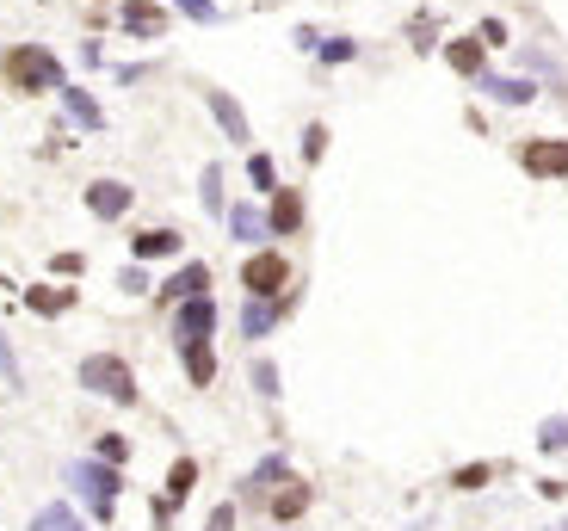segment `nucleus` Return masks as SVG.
<instances>
[{
    "label": "nucleus",
    "mask_w": 568,
    "mask_h": 531,
    "mask_svg": "<svg viewBox=\"0 0 568 531\" xmlns=\"http://www.w3.org/2000/svg\"><path fill=\"white\" fill-rule=\"evenodd\" d=\"M0 68H7V81H13L19 93H50V87H62V62H56V50H44V44L7 50V56H0Z\"/></svg>",
    "instance_id": "nucleus-1"
},
{
    "label": "nucleus",
    "mask_w": 568,
    "mask_h": 531,
    "mask_svg": "<svg viewBox=\"0 0 568 531\" xmlns=\"http://www.w3.org/2000/svg\"><path fill=\"white\" fill-rule=\"evenodd\" d=\"M68 488H75V494H81V501H87L99 519H112V507H118V464L81 457V464H68Z\"/></svg>",
    "instance_id": "nucleus-2"
},
{
    "label": "nucleus",
    "mask_w": 568,
    "mask_h": 531,
    "mask_svg": "<svg viewBox=\"0 0 568 531\" xmlns=\"http://www.w3.org/2000/svg\"><path fill=\"white\" fill-rule=\"evenodd\" d=\"M81 389H93V396L118 402V408L136 402V377H130L124 359H112V352H93V359H81Z\"/></svg>",
    "instance_id": "nucleus-3"
},
{
    "label": "nucleus",
    "mask_w": 568,
    "mask_h": 531,
    "mask_svg": "<svg viewBox=\"0 0 568 531\" xmlns=\"http://www.w3.org/2000/svg\"><path fill=\"white\" fill-rule=\"evenodd\" d=\"M210 328H217V303H210V297H186L180 315H173V340H180V346H204Z\"/></svg>",
    "instance_id": "nucleus-4"
},
{
    "label": "nucleus",
    "mask_w": 568,
    "mask_h": 531,
    "mask_svg": "<svg viewBox=\"0 0 568 531\" xmlns=\"http://www.w3.org/2000/svg\"><path fill=\"white\" fill-rule=\"evenodd\" d=\"M284 278H291L284 254H254V260L241 266V285H247V297H278V291H284Z\"/></svg>",
    "instance_id": "nucleus-5"
},
{
    "label": "nucleus",
    "mask_w": 568,
    "mask_h": 531,
    "mask_svg": "<svg viewBox=\"0 0 568 531\" xmlns=\"http://www.w3.org/2000/svg\"><path fill=\"white\" fill-rule=\"evenodd\" d=\"M204 105H210V118L223 124V136H229V143H241V149H247V136H254V130H247L241 99H235V93H223V87H204Z\"/></svg>",
    "instance_id": "nucleus-6"
},
{
    "label": "nucleus",
    "mask_w": 568,
    "mask_h": 531,
    "mask_svg": "<svg viewBox=\"0 0 568 531\" xmlns=\"http://www.w3.org/2000/svg\"><path fill=\"white\" fill-rule=\"evenodd\" d=\"M56 99H62V112H68V118H75L81 130H93V136L105 130V112H99V99H93L87 87H75V81H62V87H56Z\"/></svg>",
    "instance_id": "nucleus-7"
},
{
    "label": "nucleus",
    "mask_w": 568,
    "mask_h": 531,
    "mask_svg": "<svg viewBox=\"0 0 568 531\" xmlns=\"http://www.w3.org/2000/svg\"><path fill=\"white\" fill-rule=\"evenodd\" d=\"M118 25L130 31V38H161V31H167V13L149 7V0H124V7H118Z\"/></svg>",
    "instance_id": "nucleus-8"
},
{
    "label": "nucleus",
    "mask_w": 568,
    "mask_h": 531,
    "mask_svg": "<svg viewBox=\"0 0 568 531\" xmlns=\"http://www.w3.org/2000/svg\"><path fill=\"white\" fill-rule=\"evenodd\" d=\"M87 210H93V217H105V223L124 217V210H130V186L124 180H93L87 186Z\"/></svg>",
    "instance_id": "nucleus-9"
},
{
    "label": "nucleus",
    "mask_w": 568,
    "mask_h": 531,
    "mask_svg": "<svg viewBox=\"0 0 568 531\" xmlns=\"http://www.w3.org/2000/svg\"><path fill=\"white\" fill-rule=\"evenodd\" d=\"M192 482H198V464H192V457H180V464H173V476H167V494L155 501V519H173V513H180V501L192 494Z\"/></svg>",
    "instance_id": "nucleus-10"
},
{
    "label": "nucleus",
    "mask_w": 568,
    "mask_h": 531,
    "mask_svg": "<svg viewBox=\"0 0 568 531\" xmlns=\"http://www.w3.org/2000/svg\"><path fill=\"white\" fill-rule=\"evenodd\" d=\"M525 173H568V143H525Z\"/></svg>",
    "instance_id": "nucleus-11"
},
{
    "label": "nucleus",
    "mask_w": 568,
    "mask_h": 531,
    "mask_svg": "<svg viewBox=\"0 0 568 531\" xmlns=\"http://www.w3.org/2000/svg\"><path fill=\"white\" fill-rule=\"evenodd\" d=\"M272 322H278V303H272V297H247V309H241V334H247V340H266Z\"/></svg>",
    "instance_id": "nucleus-12"
},
{
    "label": "nucleus",
    "mask_w": 568,
    "mask_h": 531,
    "mask_svg": "<svg viewBox=\"0 0 568 531\" xmlns=\"http://www.w3.org/2000/svg\"><path fill=\"white\" fill-rule=\"evenodd\" d=\"M266 229H272V235H297V229H303V198H297V192H278Z\"/></svg>",
    "instance_id": "nucleus-13"
},
{
    "label": "nucleus",
    "mask_w": 568,
    "mask_h": 531,
    "mask_svg": "<svg viewBox=\"0 0 568 531\" xmlns=\"http://www.w3.org/2000/svg\"><path fill=\"white\" fill-rule=\"evenodd\" d=\"M204 285H210V266H204V260H192V266H180V272L167 278V297H180V303H186V297H210Z\"/></svg>",
    "instance_id": "nucleus-14"
},
{
    "label": "nucleus",
    "mask_w": 568,
    "mask_h": 531,
    "mask_svg": "<svg viewBox=\"0 0 568 531\" xmlns=\"http://www.w3.org/2000/svg\"><path fill=\"white\" fill-rule=\"evenodd\" d=\"M476 87L488 93V99H501V105H531V81H507V75H476Z\"/></svg>",
    "instance_id": "nucleus-15"
},
{
    "label": "nucleus",
    "mask_w": 568,
    "mask_h": 531,
    "mask_svg": "<svg viewBox=\"0 0 568 531\" xmlns=\"http://www.w3.org/2000/svg\"><path fill=\"white\" fill-rule=\"evenodd\" d=\"M223 217H229V235H235V241H266V235H272L254 204H235V210H223Z\"/></svg>",
    "instance_id": "nucleus-16"
},
{
    "label": "nucleus",
    "mask_w": 568,
    "mask_h": 531,
    "mask_svg": "<svg viewBox=\"0 0 568 531\" xmlns=\"http://www.w3.org/2000/svg\"><path fill=\"white\" fill-rule=\"evenodd\" d=\"M167 254H180V235H173V229H149V235H136V260H167Z\"/></svg>",
    "instance_id": "nucleus-17"
},
{
    "label": "nucleus",
    "mask_w": 568,
    "mask_h": 531,
    "mask_svg": "<svg viewBox=\"0 0 568 531\" xmlns=\"http://www.w3.org/2000/svg\"><path fill=\"white\" fill-rule=\"evenodd\" d=\"M31 531H87V525H81V513H75V507L50 501V507H44L38 519H31Z\"/></svg>",
    "instance_id": "nucleus-18"
},
{
    "label": "nucleus",
    "mask_w": 568,
    "mask_h": 531,
    "mask_svg": "<svg viewBox=\"0 0 568 531\" xmlns=\"http://www.w3.org/2000/svg\"><path fill=\"white\" fill-rule=\"evenodd\" d=\"M445 62L457 68V75H482V38H464V44H451Z\"/></svg>",
    "instance_id": "nucleus-19"
},
{
    "label": "nucleus",
    "mask_w": 568,
    "mask_h": 531,
    "mask_svg": "<svg viewBox=\"0 0 568 531\" xmlns=\"http://www.w3.org/2000/svg\"><path fill=\"white\" fill-rule=\"evenodd\" d=\"M180 352H186V377H192L198 389H204L210 377H217V359H210V340H204V346H180Z\"/></svg>",
    "instance_id": "nucleus-20"
},
{
    "label": "nucleus",
    "mask_w": 568,
    "mask_h": 531,
    "mask_svg": "<svg viewBox=\"0 0 568 531\" xmlns=\"http://www.w3.org/2000/svg\"><path fill=\"white\" fill-rule=\"evenodd\" d=\"M284 482V457H266V464H254V476H247V494H266Z\"/></svg>",
    "instance_id": "nucleus-21"
},
{
    "label": "nucleus",
    "mask_w": 568,
    "mask_h": 531,
    "mask_svg": "<svg viewBox=\"0 0 568 531\" xmlns=\"http://www.w3.org/2000/svg\"><path fill=\"white\" fill-rule=\"evenodd\" d=\"M538 445H544V451H562V445H568V414H550V420H544V427H538Z\"/></svg>",
    "instance_id": "nucleus-22"
},
{
    "label": "nucleus",
    "mask_w": 568,
    "mask_h": 531,
    "mask_svg": "<svg viewBox=\"0 0 568 531\" xmlns=\"http://www.w3.org/2000/svg\"><path fill=\"white\" fill-rule=\"evenodd\" d=\"M0 383H7V389H19L25 377H19V352H13V340L7 334H0Z\"/></svg>",
    "instance_id": "nucleus-23"
},
{
    "label": "nucleus",
    "mask_w": 568,
    "mask_h": 531,
    "mask_svg": "<svg viewBox=\"0 0 568 531\" xmlns=\"http://www.w3.org/2000/svg\"><path fill=\"white\" fill-rule=\"evenodd\" d=\"M204 210H223V167H204V186H198Z\"/></svg>",
    "instance_id": "nucleus-24"
},
{
    "label": "nucleus",
    "mask_w": 568,
    "mask_h": 531,
    "mask_svg": "<svg viewBox=\"0 0 568 531\" xmlns=\"http://www.w3.org/2000/svg\"><path fill=\"white\" fill-rule=\"evenodd\" d=\"M247 173H254V186H260V192H278V167H272V155H254V161H247Z\"/></svg>",
    "instance_id": "nucleus-25"
},
{
    "label": "nucleus",
    "mask_w": 568,
    "mask_h": 531,
    "mask_svg": "<svg viewBox=\"0 0 568 531\" xmlns=\"http://www.w3.org/2000/svg\"><path fill=\"white\" fill-rule=\"evenodd\" d=\"M303 507H309V488H303V482H297V488H284V494H278V519H297Z\"/></svg>",
    "instance_id": "nucleus-26"
},
{
    "label": "nucleus",
    "mask_w": 568,
    "mask_h": 531,
    "mask_svg": "<svg viewBox=\"0 0 568 531\" xmlns=\"http://www.w3.org/2000/svg\"><path fill=\"white\" fill-rule=\"evenodd\" d=\"M25 303L38 309V315H62V309H68V291H31Z\"/></svg>",
    "instance_id": "nucleus-27"
},
{
    "label": "nucleus",
    "mask_w": 568,
    "mask_h": 531,
    "mask_svg": "<svg viewBox=\"0 0 568 531\" xmlns=\"http://www.w3.org/2000/svg\"><path fill=\"white\" fill-rule=\"evenodd\" d=\"M315 56H322V62H352V56H359V44H352V38H328Z\"/></svg>",
    "instance_id": "nucleus-28"
},
{
    "label": "nucleus",
    "mask_w": 568,
    "mask_h": 531,
    "mask_svg": "<svg viewBox=\"0 0 568 531\" xmlns=\"http://www.w3.org/2000/svg\"><path fill=\"white\" fill-rule=\"evenodd\" d=\"M254 389H260L266 402H278V365H266V359H260V365H254Z\"/></svg>",
    "instance_id": "nucleus-29"
},
{
    "label": "nucleus",
    "mask_w": 568,
    "mask_h": 531,
    "mask_svg": "<svg viewBox=\"0 0 568 531\" xmlns=\"http://www.w3.org/2000/svg\"><path fill=\"white\" fill-rule=\"evenodd\" d=\"M303 155H309V161H322V155H328V130H322V124H309V130H303Z\"/></svg>",
    "instance_id": "nucleus-30"
},
{
    "label": "nucleus",
    "mask_w": 568,
    "mask_h": 531,
    "mask_svg": "<svg viewBox=\"0 0 568 531\" xmlns=\"http://www.w3.org/2000/svg\"><path fill=\"white\" fill-rule=\"evenodd\" d=\"M173 7H180L186 19H204V25H210V19H217V7H210V0H173Z\"/></svg>",
    "instance_id": "nucleus-31"
},
{
    "label": "nucleus",
    "mask_w": 568,
    "mask_h": 531,
    "mask_svg": "<svg viewBox=\"0 0 568 531\" xmlns=\"http://www.w3.org/2000/svg\"><path fill=\"white\" fill-rule=\"evenodd\" d=\"M124 457H130L124 439H99V464H124Z\"/></svg>",
    "instance_id": "nucleus-32"
},
{
    "label": "nucleus",
    "mask_w": 568,
    "mask_h": 531,
    "mask_svg": "<svg viewBox=\"0 0 568 531\" xmlns=\"http://www.w3.org/2000/svg\"><path fill=\"white\" fill-rule=\"evenodd\" d=\"M451 482H457V488H482V482H488V464H470V470H457Z\"/></svg>",
    "instance_id": "nucleus-33"
},
{
    "label": "nucleus",
    "mask_w": 568,
    "mask_h": 531,
    "mask_svg": "<svg viewBox=\"0 0 568 531\" xmlns=\"http://www.w3.org/2000/svg\"><path fill=\"white\" fill-rule=\"evenodd\" d=\"M476 38H482V44H507V25H501V19H482Z\"/></svg>",
    "instance_id": "nucleus-34"
},
{
    "label": "nucleus",
    "mask_w": 568,
    "mask_h": 531,
    "mask_svg": "<svg viewBox=\"0 0 568 531\" xmlns=\"http://www.w3.org/2000/svg\"><path fill=\"white\" fill-rule=\"evenodd\" d=\"M229 525H235V507H229V501H223V507H217V513H210V525H204V531H229Z\"/></svg>",
    "instance_id": "nucleus-35"
},
{
    "label": "nucleus",
    "mask_w": 568,
    "mask_h": 531,
    "mask_svg": "<svg viewBox=\"0 0 568 531\" xmlns=\"http://www.w3.org/2000/svg\"><path fill=\"white\" fill-rule=\"evenodd\" d=\"M118 285H124V291H130V297H142V291H149V278H142V272H136V266H130V272H124V278H118Z\"/></svg>",
    "instance_id": "nucleus-36"
},
{
    "label": "nucleus",
    "mask_w": 568,
    "mask_h": 531,
    "mask_svg": "<svg viewBox=\"0 0 568 531\" xmlns=\"http://www.w3.org/2000/svg\"><path fill=\"white\" fill-rule=\"evenodd\" d=\"M0 56H7V50H0Z\"/></svg>",
    "instance_id": "nucleus-37"
}]
</instances>
